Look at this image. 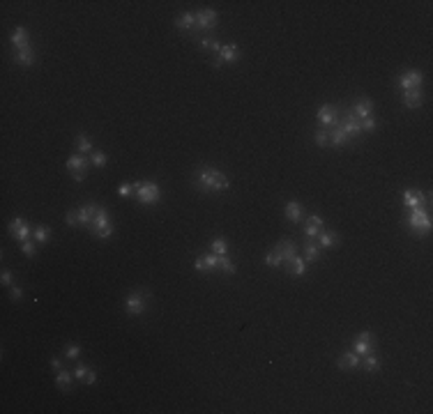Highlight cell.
Instances as JSON below:
<instances>
[{"label": "cell", "instance_id": "e575fe53", "mask_svg": "<svg viewBox=\"0 0 433 414\" xmlns=\"http://www.w3.org/2000/svg\"><path fill=\"white\" fill-rule=\"evenodd\" d=\"M198 44H201V49H208V51H215L219 55V51H221L223 44H219L217 40H212V37H203V40H198Z\"/></svg>", "mask_w": 433, "mask_h": 414}, {"label": "cell", "instance_id": "52a82bcc", "mask_svg": "<svg viewBox=\"0 0 433 414\" xmlns=\"http://www.w3.org/2000/svg\"><path fill=\"white\" fill-rule=\"evenodd\" d=\"M7 230H9V235H12L16 242H28V240H30V235H32V230H35V228H32L30 223L26 221V219L16 216V219H12V221H9Z\"/></svg>", "mask_w": 433, "mask_h": 414}, {"label": "cell", "instance_id": "484cf974", "mask_svg": "<svg viewBox=\"0 0 433 414\" xmlns=\"http://www.w3.org/2000/svg\"><path fill=\"white\" fill-rule=\"evenodd\" d=\"M286 272L293 274V276H302L304 272H307V260L297 258V255H295V258H290L288 263H286Z\"/></svg>", "mask_w": 433, "mask_h": 414}, {"label": "cell", "instance_id": "b9f144b4", "mask_svg": "<svg viewBox=\"0 0 433 414\" xmlns=\"http://www.w3.org/2000/svg\"><path fill=\"white\" fill-rule=\"evenodd\" d=\"M118 193H120L122 198L131 196V193H134V184H131V182H122L120 187H118Z\"/></svg>", "mask_w": 433, "mask_h": 414}, {"label": "cell", "instance_id": "9c48e42d", "mask_svg": "<svg viewBox=\"0 0 433 414\" xmlns=\"http://www.w3.org/2000/svg\"><path fill=\"white\" fill-rule=\"evenodd\" d=\"M318 122H321L323 127H332V129H334V127L341 122L339 108L332 106V104H325V106H321V108H318Z\"/></svg>", "mask_w": 433, "mask_h": 414}, {"label": "cell", "instance_id": "ffe728a7", "mask_svg": "<svg viewBox=\"0 0 433 414\" xmlns=\"http://www.w3.org/2000/svg\"><path fill=\"white\" fill-rule=\"evenodd\" d=\"M175 28H178V30H182V32L196 30V14H194V12H184L182 16L175 18Z\"/></svg>", "mask_w": 433, "mask_h": 414}, {"label": "cell", "instance_id": "681fc988", "mask_svg": "<svg viewBox=\"0 0 433 414\" xmlns=\"http://www.w3.org/2000/svg\"><path fill=\"white\" fill-rule=\"evenodd\" d=\"M72 178L76 180V182H83V180H85V173H83V170H76V173H72Z\"/></svg>", "mask_w": 433, "mask_h": 414}, {"label": "cell", "instance_id": "7bdbcfd3", "mask_svg": "<svg viewBox=\"0 0 433 414\" xmlns=\"http://www.w3.org/2000/svg\"><path fill=\"white\" fill-rule=\"evenodd\" d=\"M0 283L7 285V288H12V285H14V274L9 272V269H5V272L0 274Z\"/></svg>", "mask_w": 433, "mask_h": 414}, {"label": "cell", "instance_id": "8fae6325", "mask_svg": "<svg viewBox=\"0 0 433 414\" xmlns=\"http://www.w3.org/2000/svg\"><path fill=\"white\" fill-rule=\"evenodd\" d=\"M219 21V14L210 7H203L196 12V28L198 30H212Z\"/></svg>", "mask_w": 433, "mask_h": 414}, {"label": "cell", "instance_id": "603a6c76", "mask_svg": "<svg viewBox=\"0 0 433 414\" xmlns=\"http://www.w3.org/2000/svg\"><path fill=\"white\" fill-rule=\"evenodd\" d=\"M74 373H69V370H55V387L63 389V391H69L72 389V382H74Z\"/></svg>", "mask_w": 433, "mask_h": 414}, {"label": "cell", "instance_id": "44dd1931", "mask_svg": "<svg viewBox=\"0 0 433 414\" xmlns=\"http://www.w3.org/2000/svg\"><path fill=\"white\" fill-rule=\"evenodd\" d=\"M350 111L355 113V115L360 117V120H364V117H371L373 115V102H371L369 97H364V99H360L357 104H355Z\"/></svg>", "mask_w": 433, "mask_h": 414}, {"label": "cell", "instance_id": "ee69618b", "mask_svg": "<svg viewBox=\"0 0 433 414\" xmlns=\"http://www.w3.org/2000/svg\"><path fill=\"white\" fill-rule=\"evenodd\" d=\"M375 129V117L371 115V117H364L362 120V131H373Z\"/></svg>", "mask_w": 433, "mask_h": 414}, {"label": "cell", "instance_id": "ab89813d", "mask_svg": "<svg viewBox=\"0 0 433 414\" xmlns=\"http://www.w3.org/2000/svg\"><path fill=\"white\" fill-rule=\"evenodd\" d=\"M88 375H90V368H88L85 364H79V366L74 368V378L81 380V382H85V378H88Z\"/></svg>", "mask_w": 433, "mask_h": 414}, {"label": "cell", "instance_id": "f546056e", "mask_svg": "<svg viewBox=\"0 0 433 414\" xmlns=\"http://www.w3.org/2000/svg\"><path fill=\"white\" fill-rule=\"evenodd\" d=\"M362 366H364L366 373H375V370H380V366H383V364H380V359L373 354V352H371V354L362 357Z\"/></svg>", "mask_w": 433, "mask_h": 414}, {"label": "cell", "instance_id": "8992f818", "mask_svg": "<svg viewBox=\"0 0 433 414\" xmlns=\"http://www.w3.org/2000/svg\"><path fill=\"white\" fill-rule=\"evenodd\" d=\"M125 311L129 316H143L147 311V294L143 290H134L125 297Z\"/></svg>", "mask_w": 433, "mask_h": 414}, {"label": "cell", "instance_id": "9a60e30c", "mask_svg": "<svg viewBox=\"0 0 433 414\" xmlns=\"http://www.w3.org/2000/svg\"><path fill=\"white\" fill-rule=\"evenodd\" d=\"M240 55L242 53H240V46H237V44H223L217 58L221 60L223 65H233V63H237V60H240Z\"/></svg>", "mask_w": 433, "mask_h": 414}, {"label": "cell", "instance_id": "ba28073f", "mask_svg": "<svg viewBox=\"0 0 433 414\" xmlns=\"http://www.w3.org/2000/svg\"><path fill=\"white\" fill-rule=\"evenodd\" d=\"M339 127L348 134V138L353 141V138H357L362 134V120L357 115H355L353 111H346L344 115H341V122H339Z\"/></svg>", "mask_w": 433, "mask_h": 414}, {"label": "cell", "instance_id": "5bb4252c", "mask_svg": "<svg viewBox=\"0 0 433 414\" xmlns=\"http://www.w3.org/2000/svg\"><path fill=\"white\" fill-rule=\"evenodd\" d=\"M14 63L21 65V67H32L37 63V53L32 46H26L21 51H14Z\"/></svg>", "mask_w": 433, "mask_h": 414}, {"label": "cell", "instance_id": "d590c367", "mask_svg": "<svg viewBox=\"0 0 433 414\" xmlns=\"http://www.w3.org/2000/svg\"><path fill=\"white\" fill-rule=\"evenodd\" d=\"M212 251H215V255H226L228 253V244L223 237H215L212 240Z\"/></svg>", "mask_w": 433, "mask_h": 414}, {"label": "cell", "instance_id": "d6a6232c", "mask_svg": "<svg viewBox=\"0 0 433 414\" xmlns=\"http://www.w3.org/2000/svg\"><path fill=\"white\" fill-rule=\"evenodd\" d=\"M318 258H321V249H318V244H313V242L309 240L307 249H304V260H307V263H316Z\"/></svg>", "mask_w": 433, "mask_h": 414}, {"label": "cell", "instance_id": "2e32d148", "mask_svg": "<svg viewBox=\"0 0 433 414\" xmlns=\"http://www.w3.org/2000/svg\"><path fill=\"white\" fill-rule=\"evenodd\" d=\"M97 203H88V205H81L79 209H76V216H79V223L81 226H85V228H90V223H92V219H95V214H97Z\"/></svg>", "mask_w": 433, "mask_h": 414}, {"label": "cell", "instance_id": "5b68a950", "mask_svg": "<svg viewBox=\"0 0 433 414\" xmlns=\"http://www.w3.org/2000/svg\"><path fill=\"white\" fill-rule=\"evenodd\" d=\"M134 193L139 198V203H143V205H157L161 201V187L157 182H150V180L134 182Z\"/></svg>", "mask_w": 433, "mask_h": 414}, {"label": "cell", "instance_id": "ac0fdd59", "mask_svg": "<svg viewBox=\"0 0 433 414\" xmlns=\"http://www.w3.org/2000/svg\"><path fill=\"white\" fill-rule=\"evenodd\" d=\"M403 104L408 108H420L424 104V94H422V88L415 90H403Z\"/></svg>", "mask_w": 433, "mask_h": 414}, {"label": "cell", "instance_id": "1f68e13d", "mask_svg": "<svg viewBox=\"0 0 433 414\" xmlns=\"http://www.w3.org/2000/svg\"><path fill=\"white\" fill-rule=\"evenodd\" d=\"M76 150H79V154H92V141H90L85 134H79L76 136Z\"/></svg>", "mask_w": 433, "mask_h": 414}, {"label": "cell", "instance_id": "3957f363", "mask_svg": "<svg viewBox=\"0 0 433 414\" xmlns=\"http://www.w3.org/2000/svg\"><path fill=\"white\" fill-rule=\"evenodd\" d=\"M406 226L410 228L412 235H426L431 230V216L424 207H412L408 209L406 216Z\"/></svg>", "mask_w": 433, "mask_h": 414}, {"label": "cell", "instance_id": "4316f807", "mask_svg": "<svg viewBox=\"0 0 433 414\" xmlns=\"http://www.w3.org/2000/svg\"><path fill=\"white\" fill-rule=\"evenodd\" d=\"M336 244H339V235L336 232L327 230L318 235V246H323V249H336Z\"/></svg>", "mask_w": 433, "mask_h": 414}, {"label": "cell", "instance_id": "f1b7e54d", "mask_svg": "<svg viewBox=\"0 0 433 414\" xmlns=\"http://www.w3.org/2000/svg\"><path fill=\"white\" fill-rule=\"evenodd\" d=\"M344 143H350V138H348V134H346V131L341 129L339 125H336L334 129L330 131V145L339 147V145H344Z\"/></svg>", "mask_w": 433, "mask_h": 414}, {"label": "cell", "instance_id": "60d3db41", "mask_svg": "<svg viewBox=\"0 0 433 414\" xmlns=\"http://www.w3.org/2000/svg\"><path fill=\"white\" fill-rule=\"evenodd\" d=\"M79 354H81V347L79 345H65V357L67 359H79Z\"/></svg>", "mask_w": 433, "mask_h": 414}, {"label": "cell", "instance_id": "f35d334b", "mask_svg": "<svg viewBox=\"0 0 433 414\" xmlns=\"http://www.w3.org/2000/svg\"><path fill=\"white\" fill-rule=\"evenodd\" d=\"M321 232H323L321 226H313V223H307V226H304V237H307V240H313V237H318Z\"/></svg>", "mask_w": 433, "mask_h": 414}, {"label": "cell", "instance_id": "f907efd6", "mask_svg": "<svg viewBox=\"0 0 433 414\" xmlns=\"http://www.w3.org/2000/svg\"><path fill=\"white\" fill-rule=\"evenodd\" d=\"M212 67H215V69H221V67H223V63H221L219 58H215V60H212Z\"/></svg>", "mask_w": 433, "mask_h": 414}, {"label": "cell", "instance_id": "f6af8a7d", "mask_svg": "<svg viewBox=\"0 0 433 414\" xmlns=\"http://www.w3.org/2000/svg\"><path fill=\"white\" fill-rule=\"evenodd\" d=\"M9 297H12L14 302H21V297H23V290L18 288V285H12V288H9Z\"/></svg>", "mask_w": 433, "mask_h": 414}, {"label": "cell", "instance_id": "277c9868", "mask_svg": "<svg viewBox=\"0 0 433 414\" xmlns=\"http://www.w3.org/2000/svg\"><path fill=\"white\" fill-rule=\"evenodd\" d=\"M113 230H116V228H113L111 214H108V209H104L102 205H99L92 223H90V232H92L95 237H99V240H108V237L113 235Z\"/></svg>", "mask_w": 433, "mask_h": 414}, {"label": "cell", "instance_id": "7c38bea8", "mask_svg": "<svg viewBox=\"0 0 433 414\" xmlns=\"http://www.w3.org/2000/svg\"><path fill=\"white\" fill-rule=\"evenodd\" d=\"M422 81H424L422 71H417V69L406 71V74L399 76V88H401V90H415V88H422Z\"/></svg>", "mask_w": 433, "mask_h": 414}, {"label": "cell", "instance_id": "7dc6e473", "mask_svg": "<svg viewBox=\"0 0 433 414\" xmlns=\"http://www.w3.org/2000/svg\"><path fill=\"white\" fill-rule=\"evenodd\" d=\"M307 223H313V226H325V221H323V216H318V214H311V216L307 219Z\"/></svg>", "mask_w": 433, "mask_h": 414}, {"label": "cell", "instance_id": "d4e9b609", "mask_svg": "<svg viewBox=\"0 0 433 414\" xmlns=\"http://www.w3.org/2000/svg\"><path fill=\"white\" fill-rule=\"evenodd\" d=\"M286 219L293 223H299L304 219V212H302V205L297 201H288L286 203Z\"/></svg>", "mask_w": 433, "mask_h": 414}, {"label": "cell", "instance_id": "e0dca14e", "mask_svg": "<svg viewBox=\"0 0 433 414\" xmlns=\"http://www.w3.org/2000/svg\"><path fill=\"white\" fill-rule=\"evenodd\" d=\"M12 46H14V51H21V49H26V46H30V32H28V28H14Z\"/></svg>", "mask_w": 433, "mask_h": 414}, {"label": "cell", "instance_id": "6da1fadb", "mask_svg": "<svg viewBox=\"0 0 433 414\" xmlns=\"http://www.w3.org/2000/svg\"><path fill=\"white\" fill-rule=\"evenodd\" d=\"M194 187L203 193H223L231 184H228V178L217 170L215 166H201L194 173Z\"/></svg>", "mask_w": 433, "mask_h": 414}, {"label": "cell", "instance_id": "cb8c5ba5", "mask_svg": "<svg viewBox=\"0 0 433 414\" xmlns=\"http://www.w3.org/2000/svg\"><path fill=\"white\" fill-rule=\"evenodd\" d=\"M88 166H90V159L85 154H74V156H69L67 159V168H69V173H76V170H88Z\"/></svg>", "mask_w": 433, "mask_h": 414}, {"label": "cell", "instance_id": "bcb514c9", "mask_svg": "<svg viewBox=\"0 0 433 414\" xmlns=\"http://www.w3.org/2000/svg\"><path fill=\"white\" fill-rule=\"evenodd\" d=\"M65 223H67V226H72V228H79L81 223H79V216H76V212H69L67 216H65Z\"/></svg>", "mask_w": 433, "mask_h": 414}, {"label": "cell", "instance_id": "7402d4cb", "mask_svg": "<svg viewBox=\"0 0 433 414\" xmlns=\"http://www.w3.org/2000/svg\"><path fill=\"white\" fill-rule=\"evenodd\" d=\"M194 269L196 272H210V269H217V255H201V258L194 260Z\"/></svg>", "mask_w": 433, "mask_h": 414}, {"label": "cell", "instance_id": "83f0119b", "mask_svg": "<svg viewBox=\"0 0 433 414\" xmlns=\"http://www.w3.org/2000/svg\"><path fill=\"white\" fill-rule=\"evenodd\" d=\"M51 235H53V230H51L49 226H44V223L35 226V230H32V237H35L37 244H46V242L51 240Z\"/></svg>", "mask_w": 433, "mask_h": 414}, {"label": "cell", "instance_id": "c3c4849f", "mask_svg": "<svg viewBox=\"0 0 433 414\" xmlns=\"http://www.w3.org/2000/svg\"><path fill=\"white\" fill-rule=\"evenodd\" d=\"M51 368H53V370H60V368H63V361L55 359V357H53V359H51Z\"/></svg>", "mask_w": 433, "mask_h": 414}, {"label": "cell", "instance_id": "30bf717a", "mask_svg": "<svg viewBox=\"0 0 433 414\" xmlns=\"http://www.w3.org/2000/svg\"><path fill=\"white\" fill-rule=\"evenodd\" d=\"M353 350L357 352L360 357H364V354H371V352H375V336L371 334V331H362V334H357V339H355Z\"/></svg>", "mask_w": 433, "mask_h": 414}, {"label": "cell", "instance_id": "7a4b0ae2", "mask_svg": "<svg viewBox=\"0 0 433 414\" xmlns=\"http://www.w3.org/2000/svg\"><path fill=\"white\" fill-rule=\"evenodd\" d=\"M297 255V246H295L293 240H281L277 244V249L270 251L268 255H265V265L268 267H281V265H286L290 258H295Z\"/></svg>", "mask_w": 433, "mask_h": 414}, {"label": "cell", "instance_id": "836d02e7", "mask_svg": "<svg viewBox=\"0 0 433 414\" xmlns=\"http://www.w3.org/2000/svg\"><path fill=\"white\" fill-rule=\"evenodd\" d=\"M90 164H92L95 168H104V166L108 164V156H106V152H99V150H95L92 154H90Z\"/></svg>", "mask_w": 433, "mask_h": 414}, {"label": "cell", "instance_id": "d6986e66", "mask_svg": "<svg viewBox=\"0 0 433 414\" xmlns=\"http://www.w3.org/2000/svg\"><path fill=\"white\" fill-rule=\"evenodd\" d=\"M403 205H406L408 209L422 207L424 205V193L417 191V189H406V191H403Z\"/></svg>", "mask_w": 433, "mask_h": 414}, {"label": "cell", "instance_id": "74e56055", "mask_svg": "<svg viewBox=\"0 0 433 414\" xmlns=\"http://www.w3.org/2000/svg\"><path fill=\"white\" fill-rule=\"evenodd\" d=\"M313 141H316V145H318V147H325L327 143H330V134H327L325 129H318L316 134H313Z\"/></svg>", "mask_w": 433, "mask_h": 414}, {"label": "cell", "instance_id": "8d00e7d4", "mask_svg": "<svg viewBox=\"0 0 433 414\" xmlns=\"http://www.w3.org/2000/svg\"><path fill=\"white\" fill-rule=\"evenodd\" d=\"M18 246H21L23 255H28V258H35V255H37V242L28 240V242H21Z\"/></svg>", "mask_w": 433, "mask_h": 414}, {"label": "cell", "instance_id": "4dcf8cb0", "mask_svg": "<svg viewBox=\"0 0 433 414\" xmlns=\"http://www.w3.org/2000/svg\"><path fill=\"white\" fill-rule=\"evenodd\" d=\"M217 269H221L223 274H235L237 272V265L233 263L228 255H217Z\"/></svg>", "mask_w": 433, "mask_h": 414}, {"label": "cell", "instance_id": "4fadbf2b", "mask_svg": "<svg viewBox=\"0 0 433 414\" xmlns=\"http://www.w3.org/2000/svg\"><path fill=\"white\" fill-rule=\"evenodd\" d=\"M336 366H339L341 370H357L362 366V357L355 350H346L344 354L336 359Z\"/></svg>", "mask_w": 433, "mask_h": 414}]
</instances>
